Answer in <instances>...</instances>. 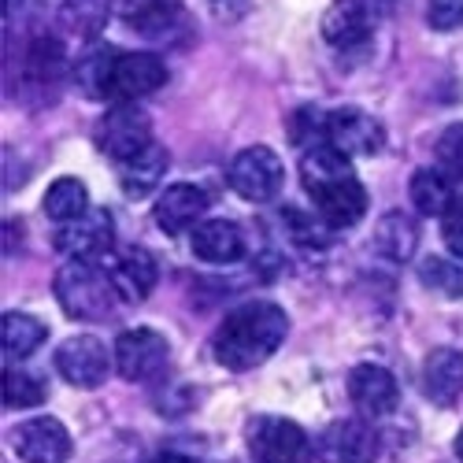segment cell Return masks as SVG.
<instances>
[{"label": "cell", "instance_id": "cell-36", "mask_svg": "<svg viewBox=\"0 0 463 463\" xmlns=\"http://www.w3.org/2000/svg\"><path fill=\"white\" fill-rule=\"evenodd\" d=\"M452 449H456V459L463 463V430H459V438H456V445H452Z\"/></svg>", "mask_w": 463, "mask_h": 463}, {"label": "cell", "instance_id": "cell-18", "mask_svg": "<svg viewBox=\"0 0 463 463\" xmlns=\"http://www.w3.org/2000/svg\"><path fill=\"white\" fill-rule=\"evenodd\" d=\"M108 275H111V286H115V293H119V300L137 304V300H145L152 289H156L160 267H156V260H152V252L127 249L123 256H115Z\"/></svg>", "mask_w": 463, "mask_h": 463}, {"label": "cell", "instance_id": "cell-24", "mask_svg": "<svg viewBox=\"0 0 463 463\" xmlns=\"http://www.w3.org/2000/svg\"><path fill=\"white\" fill-rule=\"evenodd\" d=\"M45 334H49L45 323L26 316V312H5V319H0V341H5V356L8 360L33 356L37 349H42Z\"/></svg>", "mask_w": 463, "mask_h": 463}, {"label": "cell", "instance_id": "cell-32", "mask_svg": "<svg viewBox=\"0 0 463 463\" xmlns=\"http://www.w3.org/2000/svg\"><path fill=\"white\" fill-rule=\"evenodd\" d=\"M427 23L434 30H459L463 26V0H430Z\"/></svg>", "mask_w": 463, "mask_h": 463}, {"label": "cell", "instance_id": "cell-33", "mask_svg": "<svg viewBox=\"0 0 463 463\" xmlns=\"http://www.w3.org/2000/svg\"><path fill=\"white\" fill-rule=\"evenodd\" d=\"M441 238L449 245V252L456 260H463V197H456V204L449 208V215L441 219Z\"/></svg>", "mask_w": 463, "mask_h": 463}, {"label": "cell", "instance_id": "cell-6", "mask_svg": "<svg viewBox=\"0 0 463 463\" xmlns=\"http://www.w3.org/2000/svg\"><path fill=\"white\" fill-rule=\"evenodd\" d=\"M230 189L238 193L241 201L249 204H267V201H275L282 185H286V167L282 160L275 156V148H267V145H249L241 148L234 164H230Z\"/></svg>", "mask_w": 463, "mask_h": 463}, {"label": "cell", "instance_id": "cell-19", "mask_svg": "<svg viewBox=\"0 0 463 463\" xmlns=\"http://www.w3.org/2000/svg\"><path fill=\"white\" fill-rule=\"evenodd\" d=\"M422 393L438 408H449L463 393V353L456 349H434L422 364Z\"/></svg>", "mask_w": 463, "mask_h": 463}, {"label": "cell", "instance_id": "cell-1", "mask_svg": "<svg viewBox=\"0 0 463 463\" xmlns=\"http://www.w3.org/2000/svg\"><path fill=\"white\" fill-rule=\"evenodd\" d=\"M300 182L312 197L319 219L330 230H349L367 215V189L353 175V160L341 156L330 145L304 148L300 156Z\"/></svg>", "mask_w": 463, "mask_h": 463}, {"label": "cell", "instance_id": "cell-22", "mask_svg": "<svg viewBox=\"0 0 463 463\" xmlns=\"http://www.w3.org/2000/svg\"><path fill=\"white\" fill-rule=\"evenodd\" d=\"M411 204L419 215H449V208L456 204V189L452 178L441 167H422L411 175Z\"/></svg>", "mask_w": 463, "mask_h": 463}, {"label": "cell", "instance_id": "cell-10", "mask_svg": "<svg viewBox=\"0 0 463 463\" xmlns=\"http://www.w3.org/2000/svg\"><path fill=\"white\" fill-rule=\"evenodd\" d=\"M52 245L67 256V260H79V263H97L111 252L115 245V222L104 208H90L82 219H74L67 226L56 230Z\"/></svg>", "mask_w": 463, "mask_h": 463}, {"label": "cell", "instance_id": "cell-17", "mask_svg": "<svg viewBox=\"0 0 463 463\" xmlns=\"http://www.w3.org/2000/svg\"><path fill=\"white\" fill-rule=\"evenodd\" d=\"M189 245H193V256L204 260V263H238L245 256V234L238 222L230 219H204L197 230L189 234Z\"/></svg>", "mask_w": 463, "mask_h": 463}, {"label": "cell", "instance_id": "cell-30", "mask_svg": "<svg viewBox=\"0 0 463 463\" xmlns=\"http://www.w3.org/2000/svg\"><path fill=\"white\" fill-rule=\"evenodd\" d=\"M282 222L289 226V234H293L304 249H323V245L330 241V226H326L319 215L312 219V215H304V212H297V208H286V212H282Z\"/></svg>", "mask_w": 463, "mask_h": 463}, {"label": "cell", "instance_id": "cell-23", "mask_svg": "<svg viewBox=\"0 0 463 463\" xmlns=\"http://www.w3.org/2000/svg\"><path fill=\"white\" fill-rule=\"evenodd\" d=\"M415 245H419V226H415L411 215H404V212H385V215L378 219V226H374V249H378L385 260L404 263V260H411Z\"/></svg>", "mask_w": 463, "mask_h": 463}, {"label": "cell", "instance_id": "cell-12", "mask_svg": "<svg viewBox=\"0 0 463 463\" xmlns=\"http://www.w3.org/2000/svg\"><path fill=\"white\" fill-rule=\"evenodd\" d=\"M326 145L337 148L341 156H374L385 145V130L378 127L374 115L360 111V108H341L326 115Z\"/></svg>", "mask_w": 463, "mask_h": 463}, {"label": "cell", "instance_id": "cell-16", "mask_svg": "<svg viewBox=\"0 0 463 463\" xmlns=\"http://www.w3.org/2000/svg\"><path fill=\"white\" fill-rule=\"evenodd\" d=\"M349 397L360 408V415H367V419H382V415L397 411V404H401L397 378L385 367H378V364L353 367V374H349Z\"/></svg>", "mask_w": 463, "mask_h": 463}, {"label": "cell", "instance_id": "cell-20", "mask_svg": "<svg viewBox=\"0 0 463 463\" xmlns=\"http://www.w3.org/2000/svg\"><path fill=\"white\" fill-rule=\"evenodd\" d=\"M167 164H171V160H167V148L152 141V145L141 152V156L119 164V185H123V193H127L130 201H145L148 193L160 189V182H164V175H167Z\"/></svg>", "mask_w": 463, "mask_h": 463}, {"label": "cell", "instance_id": "cell-9", "mask_svg": "<svg viewBox=\"0 0 463 463\" xmlns=\"http://www.w3.org/2000/svg\"><path fill=\"white\" fill-rule=\"evenodd\" d=\"M167 360H171V345L152 326L123 330L119 341H115V371H119L127 382L160 378L167 371Z\"/></svg>", "mask_w": 463, "mask_h": 463}, {"label": "cell", "instance_id": "cell-29", "mask_svg": "<svg viewBox=\"0 0 463 463\" xmlns=\"http://www.w3.org/2000/svg\"><path fill=\"white\" fill-rule=\"evenodd\" d=\"M49 393V385L45 378H37L23 367H8L5 371V404L8 408H33V404H42Z\"/></svg>", "mask_w": 463, "mask_h": 463}, {"label": "cell", "instance_id": "cell-21", "mask_svg": "<svg viewBox=\"0 0 463 463\" xmlns=\"http://www.w3.org/2000/svg\"><path fill=\"white\" fill-rule=\"evenodd\" d=\"M115 15L148 37H164L182 19V0H115Z\"/></svg>", "mask_w": 463, "mask_h": 463}, {"label": "cell", "instance_id": "cell-7", "mask_svg": "<svg viewBox=\"0 0 463 463\" xmlns=\"http://www.w3.org/2000/svg\"><path fill=\"white\" fill-rule=\"evenodd\" d=\"M249 452L252 463H312V441L293 419L256 415L249 422Z\"/></svg>", "mask_w": 463, "mask_h": 463}, {"label": "cell", "instance_id": "cell-28", "mask_svg": "<svg viewBox=\"0 0 463 463\" xmlns=\"http://www.w3.org/2000/svg\"><path fill=\"white\" fill-rule=\"evenodd\" d=\"M419 279H422L427 289H434V293H441L449 300L463 297V267L456 260H441V256L422 260L419 263Z\"/></svg>", "mask_w": 463, "mask_h": 463}, {"label": "cell", "instance_id": "cell-35", "mask_svg": "<svg viewBox=\"0 0 463 463\" xmlns=\"http://www.w3.org/2000/svg\"><path fill=\"white\" fill-rule=\"evenodd\" d=\"M152 463H193V459H189V456H182V452H160Z\"/></svg>", "mask_w": 463, "mask_h": 463}, {"label": "cell", "instance_id": "cell-8", "mask_svg": "<svg viewBox=\"0 0 463 463\" xmlns=\"http://www.w3.org/2000/svg\"><path fill=\"white\" fill-rule=\"evenodd\" d=\"M97 145L104 148V156H111L115 167H119V164L141 156L152 145V119L137 104H115L97 123Z\"/></svg>", "mask_w": 463, "mask_h": 463}, {"label": "cell", "instance_id": "cell-2", "mask_svg": "<svg viewBox=\"0 0 463 463\" xmlns=\"http://www.w3.org/2000/svg\"><path fill=\"white\" fill-rule=\"evenodd\" d=\"M289 334V319L279 304L271 300H252L234 307L215 330L212 353L226 371H252L267 364Z\"/></svg>", "mask_w": 463, "mask_h": 463}, {"label": "cell", "instance_id": "cell-25", "mask_svg": "<svg viewBox=\"0 0 463 463\" xmlns=\"http://www.w3.org/2000/svg\"><path fill=\"white\" fill-rule=\"evenodd\" d=\"M23 71H26V79H30L37 90L60 82L63 71H67L63 45L56 42V37H49V33H37L33 45H30V52H26V60H23Z\"/></svg>", "mask_w": 463, "mask_h": 463}, {"label": "cell", "instance_id": "cell-5", "mask_svg": "<svg viewBox=\"0 0 463 463\" xmlns=\"http://www.w3.org/2000/svg\"><path fill=\"white\" fill-rule=\"evenodd\" d=\"M167 82V67L160 56L152 52H115L108 56V74H104V100H119L134 104L148 93L164 90Z\"/></svg>", "mask_w": 463, "mask_h": 463}, {"label": "cell", "instance_id": "cell-3", "mask_svg": "<svg viewBox=\"0 0 463 463\" xmlns=\"http://www.w3.org/2000/svg\"><path fill=\"white\" fill-rule=\"evenodd\" d=\"M52 289H56V300L63 312L82 323L108 319L115 300H119V293L111 286V275H104L97 263H79V260H67L60 267Z\"/></svg>", "mask_w": 463, "mask_h": 463}, {"label": "cell", "instance_id": "cell-31", "mask_svg": "<svg viewBox=\"0 0 463 463\" xmlns=\"http://www.w3.org/2000/svg\"><path fill=\"white\" fill-rule=\"evenodd\" d=\"M438 167L452 178V182H463V123H452L445 127V134L438 137Z\"/></svg>", "mask_w": 463, "mask_h": 463}, {"label": "cell", "instance_id": "cell-14", "mask_svg": "<svg viewBox=\"0 0 463 463\" xmlns=\"http://www.w3.org/2000/svg\"><path fill=\"white\" fill-rule=\"evenodd\" d=\"M378 434L364 419H341L323 430L316 456L323 463H374L378 459Z\"/></svg>", "mask_w": 463, "mask_h": 463}, {"label": "cell", "instance_id": "cell-13", "mask_svg": "<svg viewBox=\"0 0 463 463\" xmlns=\"http://www.w3.org/2000/svg\"><path fill=\"white\" fill-rule=\"evenodd\" d=\"M12 449L23 463H67L71 459V434L60 419H26L12 434Z\"/></svg>", "mask_w": 463, "mask_h": 463}, {"label": "cell", "instance_id": "cell-34", "mask_svg": "<svg viewBox=\"0 0 463 463\" xmlns=\"http://www.w3.org/2000/svg\"><path fill=\"white\" fill-rule=\"evenodd\" d=\"M5 5H8V23L15 19V26L23 30L37 26V19L45 15V0H5Z\"/></svg>", "mask_w": 463, "mask_h": 463}, {"label": "cell", "instance_id": "cell-4", "mask_svg": "<svg viewBox=\"0 0 463 463\" xmlns=\"http://www.w3.org/2000/svg\"><path fill=\"white\" fill-rule=\"evenodd\" d=\"M385 12H390V0H334L323 15L326 45L337 52L367 49L385 19Z\"/></svg>", "mask_w": 463, "mask_h": 463}, {"label": "cell", "instance_id": "cell-15", "mask_svg": "<svg viewBox=\"0 0 463 463\" xmlns=\"http://www.w3.org/2000/svg\"><path fill=\"white\" fill-rule=\"evenodd\" d=\"M208 212V193L193 182H175L156 197V226L164 234L178 238V234H193Z\"/></svg>", "mask_w": 463, "mask_h": 463}, {"label": "cell", "instance_id": "cell-27", "mask_svg": "<svg viewBox=\"0 0 463 463\" xmlns=\"http://www.w3.org/2000/svg\"><path fill=\"white\" fill-rule=\"evenodd\" d=\"M108 12H115V0H63L60 23L74 37H97L108 23Z\"/></svg>", "mask_w": 463, "mask_h": 463}, {"label": "cell", "instance_id": "cell-11", "mask_svg": "<svg viewBox=\"0 0 463 463\" xmlns=\"http://www.w3.org/2000/svg\"><path fill=\"white\" fill-rule=\"evenodd\" d=\"M56 371L63 374V382L79 385V390H97V385H104V378L111 371V353L93 334L67 337L56 349Z\"/></svg>", "mask_w": 463, "mask_h": 463}, {"label": "cell", "instance_id": "cell-26", "mask_svg": "<svg viewBox=\"0 0 463 463\" xmlns=\"http://www.w3.org/2000/svg\"><path fill=\"white\" fill-rule=\"evenodd\" d=\"M42 208H45V215L52 222L67 226V222L82 219L90 212V193H86V185L79 178H56L49 185V193H45V204Z\"/></svg>", "mask_w": 463, "mask_h": 463}]
</instances>
